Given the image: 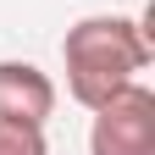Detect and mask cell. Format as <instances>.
<instances>
[{
  "mask_svg": "<svg viewBox=\"0 0 155 155\" xmlns=\"http://www.w3.org/2000/svg\"><path fill=\"white\" fill-rule=\"evenodd\" d=\"M150 33L133 17H83L61 39V61H67V94L83 111L105 105L116 89H127L133 78L150 67Z\"/></svg>",
  "mask_w": 155,
  "mask_h": 155,
  "instance_id": "cell-1",
  "label": "cell"
},
{
  "mask_svg": "<svg viewBox=\"0 0 155 155\" xmlns=\"http://www.w3.org/2000/svg\"><path fill=\"white\" fill-rule=\"evenodd\" d=\"M89 155H155V94L133 78L105 105H94Z\"/></svg>",
  "mask_w": 155,
  "mask_h": 155,
  "instance_id": "cell-2",
  "label": "cell"
},
{
  "mask_svg": "<svg viewBox=\"0 0 155 155\" xmlns=\"http://www.w3.org/2000/svg\"><path fill=\"white\" fill-rule=\"evenodd\" d=\"M0 116L6 122H33L45 127L55 116V83L33 61H0Z\"/></svg>",
  "mask_w": 155,
  "mask_h": 155,
  "instance_id": "cell-3",
  "label": "cell"
},
{
  "mask_svg": "<svg viewBox=\"0 0 155 155\" xmlns=\"http://www.w3.org/2000/svg\"><path fill=\"white\" fill-rule=\"evenodd\" d=\"M0 155H50V139L33 122H6L0 116Z\"/></svg>",
  "mask_w": 155,
  "mask_h": 155,
  "instance_id": "cell-4",
  "label": "cell"
}]
</instances>
